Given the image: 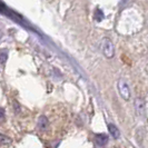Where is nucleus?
<instances>
[{
	"label": "nucleus",
	"instance_id": "obj_7",
	"mask_svg": "<svg viewBox=\"0 0 148 148\" xmlns=\"http://www.w3.org/2000/svg\"><path fill=\"white\" fill-rule=\"evenodd\" d=\"M95 18H96L97 21H100V20H103L105 18V15L101 9H96V11H95Z\"/></svg>",
	"mask_w": 148,
	"mask_h": 148
},
{
	"label": "nucleus",
	"instance_id": "obj_3",
	"mask_svg": "<svg viewBox=\"0 0 148 148\" xmlns=\"http://www.w3.org/2000/svg\"><path fill=\"white\" fill-rule=\"evenodd\" d=\"M95 141L98 146H105L108 143V136L106 134H97L95 136Z\"/></svg>",
	"mask_w": 148,
	"mask_h": 148
},
{
	"label": "nucleus",
	"instance_id": "obj_9",
	"mask_svg": "<svg viewBox=\"0 0 148 148\" xmlns=\"http://www.w3.org/2000/svg\"><path fill=\"white\" fill-rule=\"evenodd\" d=\"M5 110L2 108H0V121H3L5 120Z\"/></svg>",
	"mask_w": 148,
	"mask_h": 148
},
{
	"label": "nucleus",
	"instance_id": "obj_4",
	"mask_svg": "<svg viewBox=\"0 0 148 148\" xmlns=\"http://www.w3.org/2000/svg\"><path fill=\"white\" fill-rule=\"evenodd\" d=\"M49 126V121H48V119L46 116H41V117H39V120H38V127L41 129V130H45V129H47Z\"/></svg>",
	"mask_w": 148,
	"mask_h": 148
},
{
	"label": "nucleus",
	"instance_id": "obj_8",
	"mask_svg": "<svg viewBox=\"0 0 148 148\" xmlns=\"http://www.w3.org/2000/svg\"><path fill=\"white\" fill-rule=\"evenodd\" d=\"M11 143V139L7 137V136H5V135H2V134H0V144H3V145H8V144H10Z\"/></svg>",
	"mask_w": 148,
	"mask_h": 148
},
{
	"label": "nucleus",
	"instance_id": "obj_1",
	"mask_svg": "<svg viewBox=\"0 0 148 148\" xmlns=\"http://www.w3.org/2000/svg\"><path fill=\"white\" fill-rule=\"evenodd\" d=\"M118 91H119V95L121 96V98H124L125 100L130 99V96H132L130 87H129V85H128L125 80H123V79H120L118 82Z\"/></svg>",
	"mask_w": 148,
	"mask_h": 148
},
{
	"label": "nucleus",
	"instance_id": "obj_6",
	"mask_svg": "<svg viewBox=\"0 0 148 148\" xmlns=\"http://www.w3.org/2000/svg\"><path fill=\"white\" fill-rule=\"evenodd\" d=\"M8 59L7 49H0V64H5Z\"/></svg>",
	"mask_w": 148,
	"mask_h": 148
},
{
	"label": "nucleus",
	"instance_id": "obj_2",
	"mask_svg": "<svg viewBox=\"0 0 148 148\" xmlns=\"http://www.w3.org/2000/svg\"><path fill=\"white\" fill-rule=\"evenodd\" d=\"M101 50L104 52V55L107 58H112L114 57V45L111 42L110 39L105 38L104 40L101 41Z\"/></svg>",
	"mask_w": 148,
	"mask_h": 148
},
{
	"label": "nucleus",
	"instance_id": "obj_5",
	"mask_svg": "<svg viewBox=\"0 0 148 148\" xmlns=\"http://www.w3.org/2000/svg\"><path fill=\"white\" fill-rule=\"evenodd\" d=\"M108 130H109V133L111 134V136L114 137V138H119V136H120V132H119V129L116 127V125H114V124H109L108 125Z\"/></svg>",
	"mask_w": 148,
	"mask_h": 148
}]
</instances>
